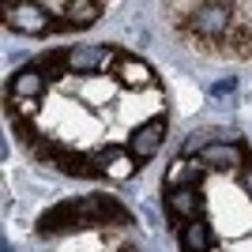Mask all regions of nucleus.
Instances as JSON below:
<instances>
[{"mask_svg": "<svg viewBox=\"0 0 252 252\" xmlns=\"http://www.w3.org/2000/svg\"><path fill=\"white\" fill-rule=\"evenodd\" d=\"M233 27V4H219V0H211V4H196L192 8V31L215 42V38H226V31Z\"/></svg>", "mask_w": 252, "mask_h": 252, "instance_id": "f257e3e1", "label": "nucleus"}, {"mask_svg": "<svg viewBox=\"0 0 252 252\" xmlns=\"http://www.w3.org/2000/svg\"><path fill=\"white\" fill-rule=\"evenodd\" d=\"M4 23H8L11 31H19V34H45L53 31L57 23L49 19V11L38 8V4H4Z\"/></svg>", "mask_w": 252, "mask_h": 252, "instance_id": "f03ea898", "label": "nucleus"}, {"mask_svg": "<svg viewBox=\"0 0 252 252\" xmlns=\"http://www.w3.org/2000/svg\"><path fill=\"white\" fill-rule=\"evenodd\" d=\"M162 139H166V117H151V121H143V125L128 136V155L136 158V162H147V158L158 155Z\"/></svg>", "mask_w": 252, "mask_h": 252, "instance_id": "7ed1b4c3", "label": "nucleus"}, {"mask_svg": "<svg viewBox=\"0 0 252 252\" xmlns=\"http://www.w3.org/2000/svg\"><path fill=\"white\" fill-rule=\"evenodd\" d=\"M38 155L49 158L53 166L64 169L68 177H98V173H102V169H98L87 155H79V151H68V147H61V143H42V147H38Z\"/></svg>", "mask_w": 252, "mask_h": 252, "instance_id": "20e7f679", "label": "nucleus"}, {"mask_svg": "<svg viewBox=\"0 0 252 252\" xmlns=\"http://www.w3.org/2000/svg\"><path fill=\"white\" fill-rule=\"evenodd\" d=\"M38 230L42 233H68V230H87L83 211H79V200H64L57 207H49L38 219Z\"/></svg>", "mask_w": 252, "mask_h": 252, "instance_id": "39448f33", "label": "nucleus"}, {"mask_svg": "<svg viewBox=\"0 0 252 252\" xmlns=\"http://www.w3.org/2000/svg\"><path fill=\"white\" fill-rule=\"evenodd\" d=\"M166 207H169V215H173V219L192 222L196 215H200V192H196V185H181V189H169Z\"/></svg>", "mask_w": 252, "mask_h": 252, "instance_id": "423d86ee", "label": "nucleus"}, {"mask_svg": "<svg viewBox=\"0 0 252 252\" xmlns=\"http://www.w3.org/2000/svg\"><path fill=\"white\" fill-rule=\"evenodd\" d=\"M241 162H245V151L237 143H207L200 151V166H207V169H233Z\"/></svg>", "mask_w": 252, "mask_h": 252, "instance_id": "0eeeda50", "label": "nucleus"}, {"mask_svg": "<svg viewBox=\"0 0 252 252\" xmlns=\"http://www.w3.org/2000/svg\"><path fill=\"white\" fill-rule=\"evenodd\" d=\"M113 53L102 49V45H75L68 53V72H94V68H105Z\"/></svg>", "mask_w": 252, "mask_h": 252, "instance_id": "6e6552de", "label": "nucleus"}, {"mask_svg": "<svg viewBox=\"0 0 252 252\" xmlns=\"http://www.w3.org/2000/svg\"><path fill=\"white\" fill-rule=\"evenodd\" d=\"M42 91H45V72L42 68H23V72H15V79H11V94L23 98V102H34Z\"/></svg>", "mask_w": 252, "mask_h": 252, "instance_id": "1a4fd4ad", "label": "nucleus"}, {"mask_svg": "<svg viewBox=\"0 0 252 252\" xmlns=\"http://www.w3.org/2000/svg\"><path fill=\"white\" fill-rule=\"evenodd\" d=\"M98 15H102V4H94V0H72V4H64L61 27H94Z\"/></svg>", "mask_w": 252, "mask_h": 252, "instance_id": "9d476101", "label": "nucleus"}, {"mask_svg": "<svg viewBox=\"0 0 252 252\" xmlns=\"http://www.w3.org/2000/svg\"><path fill=\"white\" fill-rule=\"evenodd\" d=\"M117 79L128 87H147L151 83V68L136 57H128V53H117Z\"/></svg>", "mask_w": 252, "mask_h": 252, "instance_id": "9b49d317", "label": "nucleus"}, {"mask_svg": "<svg viewBox=\"0 0 252 252\" xmlns=\"http://www.w3.org/2000/svg\"><path fill=\"white\" fill-rule=\"evenodd\" d=\"M207 245H211V233L200 219L181 226V252H207Z\"/></svg>", "mask_w": 252, "mask_h": 252, "instance_id": "f8f14e48", "label": "nucleus"}, {"mask_svg": "<svg viewBox=\"0 0 252 252\" xmlns=\"http://www.w3.org/2000/svg\"><path fill=\"white\" fill-rule=\"evenodd\" d=\"M233 91H237V79H233V75H226V79H219V83L211 87V98H230Z\"/></svg>", "mask_w": 252, "mask_h": 252, "instance_id": "ddd939ff", "label": "nucleus"}, {"mask_svg": "<svg viewBox=\"0 0 252 252\" xmlns=\"http://www.w3.org/2000/svg\"><path fill=\"white\" fill-rule=\"evenodd\" d=\"M132 169H139L132 158H117L113 166H109V177H132Z\"/></svg>", "mask_w": 252, "mask_h": 252, "instance_id": "4468645a", "label": "nucleus"}, {"mask_svg": "<svg viewBox=\"0 0 252 252\" xmlns=\"http://www.w3.org/2000/svg\"><path fill=\"white\" fill-rule=\"evenodd\" d=\"M241 185H245V192H252V166L241 173Z\"/></svg>", "mask_w": 252, "mask_h": 252, "instance_id": "2eb2a0df", "label": "nucleus"}]
</instances>
